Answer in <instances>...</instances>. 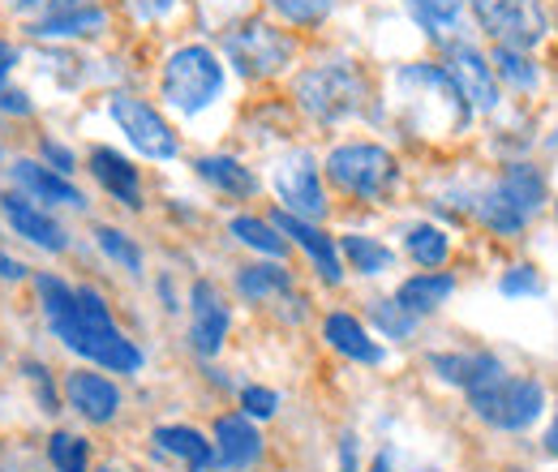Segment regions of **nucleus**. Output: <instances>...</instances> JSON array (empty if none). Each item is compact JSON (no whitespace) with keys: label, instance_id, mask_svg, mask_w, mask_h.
Returning <instances> with one entry per match:
<instances>
[{"label":"nucleus","instance_id":"f257e3e1","mask_svg":"<svg viewBox=\"0 0 558 472\" xmlns=\"http://www.w3.org/2000/svg\"><path fill=\"white\" fill-rule=\"evenodd\" d=\"M35 288H39V310L52 327V336L61 339L70 352H77L82 361H95L99 370H112V374H138L142 370V348L134 339H125V331L112 323V310L108 301L95 292V288H70L61 275H35Z\"/></svg>","mask_w":558,"mask_h":472},{"label":"nucleus","instance_id":"f03ea898","mask_svg":"<svg viewBox=\"0 0 558 472\" xmlns=\"http://www.w3.org/2000/svg\"><path fill=\"white\" fill-rule=\"evenodd\" d=\"M396 86H400V104H404L409 121L425 134H456L473 117V108L464 104V95L456 90L447 69L425 65V61L404 65L396 73Z\"/></svg>","mask_w":558,"mask_h":472},{"label":"nucleus","instance_id":"7ed1b4c3","mask_svg":"<svg viewBox=\"0 0 558 472\" xmlns=\"http://www.w3.org/2000/svg\"><path fill=\"white\" fill-rule=\"evenodd\" d=\"M159 95L172 112L198 117L223 95V61L210 52L207 44H185L163 61Z\"/></svg>","mask_w":558,"mask_h":472},{"label":"nucleus","instance_id":"20e7f679","mask_svg":"<svg viewBox=\"0 0 558 472\" xmlns=\"http://www.w3.org/2000/svg\"><path fill=\"white\" fill-rule=\"evenodd\" d=\"M292 95H296V104L314 121L340 125V121H349V117H356L365 108L369 90H365V77H361V69L352 65V61H323V65L305 69L292 82Z\"/></svg>","mask_w":558,"mask_h":472},{"label":"nucleus","instance_id":"39448f33","mask_svg":"<svg viewBox=\"0 0 558 472\" xmlns=\"http://www.w3.org/2000/svg\"><path fill=\"white\" fill-rule=\"evenodd\" d=\"M327 177L336 190L361 203H383L400 185V164L378 142H344L327 155Z\"/></svg>","mask_w":558,"mask_h":472},{"label":"nucleus","instance_id":"423d86ee","mask_svg":"<svg viewBox=\"0 0 558 472\" xmlns=\"http://www.w3.org/2000/svg\"><path fill=\"white\" fill-rule=\"evenodd\" d=\"M469 404H473V412H477L486 425L515 434V429H529V425L542 416V408H546V387L533 383V378L498 374L494 383L469 391Z\"/></svg>","mask_w":558,"mask_h":472},{"label":"nucleus","instance_id":"0eeeda50","mask_svg":"<svg viewBox=\"0 0 558 472\" xmlns=\"http://www.w3.org/2000/svg\"><path fill=\"white\" fill-rule=\"evenodd\" d=\"M223 52L241 77H276L292 61V39L271 22L250 17L223 35Z\"/></svg>","mask_w":558,"mask_h":472},{"label":"nucleus","instance_id":"6e6552de","mask_svg":"<svg viewBox=\"0 0 558 472\" xmlns=\"http://www.w3.org/2000/svg\"><path fill=\"white\" fill-rule=\"evenodd\" d=\"M477 26L486 31L494 44L502 48H537L550 31V17H546V4L542 0H469Z\"/></svg>","mask_w":558,"mask_h":472},{"label":"nucleus","instance_id":"1a4fd4ad","mask_svg":"<svg viewBox=\"0 0 558 472\" xmlns=\"http://www.w3.org/2000/svg\"><path fill=\"white\" fill-rule=\"evenodd\" d=\"M108 117L117 121V130L130 137V146L138 155H146V159H177L181 142L172 134V125L150 104H142L138 95H112L108 99Z\"/></svg>","mask_w":558,"mask_h":472},{"label":"nucleus","instance_id":"9d476101","mask_svg":"<svg viewBox=\"0 0 558 472\" xmlns=\"http://www.w3.org/2000/svg\"><path fill=\"white\" fill-rule=\"evenodd\" d=\"M276 194L288 215L301 219H323L327 215V194H323V172L310 150H292L276 164Z\"/></svg>","mask_w":558,"mask_h":472},{"label":"nucleus","instance_id":"9b49d317","mask_svg":"<svg viewBox=\"0 0 558 472\" xmlns=\"http://www.w3.org/2000/svg\"><path fill=\"white\" fill-rule=\"evenodd\" d=\"M442 69L451 73L456 90L464 95V104H469L473 112H494V108H498V77H494V65H489L469 39L447 48V65Z\"/></svg>","mask_w":558,"mask_h":472},{"label":"nucleus","instance_id":"f8f14e48","mask_svg":"<svg viewBox=\"0 0 558 472\" xmlns=\"http://www.w3.org/2000/svg\"><path fill=\"white\" fill-rule=\"evenodd\" d=\"M228 327H232V314H228L219 288L198 279L190 288V348L198 356H215L223 348V339H228Z\"/></svg>","mask_w":558,"mask_h":472},{"label":"nucleus","instance_id":"ddd939ff","mask_svg":"<svg viewBox=\"0 0 558 472\" xmlns=\"http://www.w3.org/2000/svg\"><path fill=\"white\" fill-rule=\"evenodd\" d=\"M0 215H4V223L13 228V237H22V241H31V245H39V250H48V254H65L70 250V232L44 210V206H35L26 194H4L0 198Z\"/></svg>","mask_w":558,"mask_h":472},{"label":"nucleus","instance_id":"4468645a","mask_svg":"<svg viewBox=\"0 0 558 472\" xmlns=\"http://www.w3.org/2000/svg\"><path fill=\"white\" fill-rule=\"evenodd\" d=\"M263 460V434L245 412H228L215 421V469L245 472Z\"/></svg>","mask_w":558,"mask_h":472},{"label":"nucleus","instance_id":"2eb2a0df","mask_svg":"<svg viewBox=\"0 0 558 472\" xmlns=\"http://www.w3.org/2000/svg\"><path fill=\"white\" fill-rule=\"evenodd\" d=\"M271 223L310 254V263H314L323 283H340V279H344V258H340L336 237H327L318 223H310V219H301V215H288V210H276Z\"/></svg>","mask_w":558,"mask_h":472},{"label":"nucleus","instance_id":"dca6fc26","mask_svg":"<svg viewBox=\"0 0 558 472\" xmlns=\"http://www.w3.org/2000/svg\"><path fill=\"white\" fill-rule=\"evenodd\" d=\"M104 31H108V9L95 0H73V4L39 13V22H31L35 39H95Z\"/></svg>","mask_w":558,"mask_h":472},{"label":"nucleus","instance_id":"f3484780","mask_svg":"<svg viewBox=\"0 0 558 472\" xmlns=\"http://www.w3.org/2000/svg\"><path fill=\"white\" fill-rule=\"evenodd\" d=\"M13 185H17L31 203L86 210V194L73 185L70 177L52 172V168H48V164H39V159H13Z\"/></svg>","mask_w":558,"mask_h":472},{"label":"nucleus","instance_id":"a211bd4d","mask_svg":"<svg viewBox=\"0 0 558 472\" xmlns=\"http://www.w3.org/2000/svg\"><path fill=\"white\" fill-rule=\"evenodd\" d=\"M65 400L77 416H86L90 425H108L121 412V391L112 378L95 374V370H73L65 374Z\"/></svg>","mask_w":558,"mask_h":472},{"label":"nucleus","instance_id":"6ab92c4d","mask_svg":"<svg viewBox=\"0 0 558 472\" xmlns=\"http://www.w3.org/2000/svg\"><path fill=\"white\" fill-rule=\"evenodd\" d=\"M404 4L425 31V39H434L438 48L469 39V0H404Z\"/></svg>","mask_w":558,"mask_h":472},{"label":"nucleus","instance_id":"aec40b11","mask_svg":"<svg viewBox=\"0 0 558 472\" xmlns=\"http://www.w3.org/2000/svg\"><path fill=\"white\" fill-rule=\"evenodd\" d=\"M429 370H434L442 383L464 387V391H477V387L494 383L498 374H507L502 361L489 356V352H434V356H429Z\"/></svg>","mask_w":558,"mask_h":472},{"label":"nucleus","instance_id":"412c9836","mask_svg":"<svg viewBox=\"0 0 558 472\" xmlns=\"http://www.w3.org/2000/svg\"><path fill=\"white\" fill-rule=\"evenodd\" d=\"M90 177H95L121 206H130V210L142 206L138 168H134L125 155H117L112 146H95V150H90Z\"/></svg>","mask_w":558,"mask_h":472},{"label":"nucleus","instance_id":"4be33fe9","mask_svg":"<svg viewBox=\"0 0 558 472\" xmlns=\"http://www.w3.org/2000/svg\"><path fill=\"white\" fill-rule=\"evenodd\" d=\"M150 443H155L159 456L181 460L190 472H207L210 464H215V443H207L194 425H159V429L150 434Z\"/></svg>","mask_w":558,"mask_h":472},{"label":"nucleus","instance_id":"5701e85b","mask_svg":"<svg viewBox=\"0 0 558 472\" xmlns=\"http://www.w3.org/2000/svg\"><path fill=\"white\" fill-rule=\"evenodd\" d=\"M469 210L486 223L489 232H498V237H520L524 223H529V215H524V210L515 206V198L502 190V181H494L486 190L469 194Z\"/></svg>","mask_w":558,"mask_h":472},{"label":"nucleus","instance_id":"b1692460","mask_svg":"<svg viewBox=\"0 0 558 472\" xmlns=\"http://www.w3.org/2000/svg\"><path fill=\"white\" fill-rule=\"evenodd\" d=\"M323 336L327 343L340 352V356H349L356 365H383V343L378 339H369V331L352 318V314H327V323H323Z\"/></svg>","mask_w":558,"mask_h":472},{"label":"nucleus","instance_id":"393cba45","mask_svg":"<svg viewBox=\"0 0 558 472\" xmlns=\"http://www.w3.org/2000/svg\"><path fill=\"white\" fill-rule=\"evenodd\" d=\"M451 292H456V279H451L447 270H421V275L404 279V283L396 288V305L409 310L413 318H425V314L442 310Z\"/></svg>","mask_w":558,"mask_h":472},{"label":"nucleus","instance_id":"a878e982","mask_svg":"<svg viewBox=\"0 0 558 472\" xmlns=\"http://www.w3.org/2000/svg\"><path fill=\"white\" fill-rule=\"evenodd\" d=\"M194 168H198V177L207 181L210 190H219V194H228V198H254V194H258L254 168H245V164L232 159V155H203Z\"/></svg>","mask_w":558,"mask_h":472},{"label":"nucleus","instance_id":"bb28decb","mask_svg":"<svg viewBox=\"0 0 558 472\" xmlns=\"http://www.w3.org/2000/svg\"><path fill=\"white\" fill-rule=\"evenodd\" d=\"M236 292L245 301H276V296H288L292 292V275L283 267H267V263H254V267L236 270Z\"/></svg>","mask_w":558,"mask_h":472},{"label":"nucleus","instance_id":"cd10ccee","mask_svg":"<svg viewBox=\"0 0 558 472\" xmlns=\"http://www.w3.org/2000/svg\"><path fill=\"white\" fill-rule=\"evenodd\" d=\"M498 181H502V190L515 198V206H520L529 219H533V215L542 210V203H546V177H542L533 164H511Z\"/></svg>","mask_w":558,"mask_h":472},{"label":"nucleus","instance_id":"c85d7f7f","mask_svg":"<svg viewBox=\"0 0 558 472\" xmlns=\"http://www.w3.org/2000/svg\"><path fill=\"white\" fill-rule=\"evenodd\" d=\"M228 232H232L241 245H250V250H258V254H267V258H283V254H288V241H283V232H279L271 219L236 215V219L228 223Z\"/></svg>","mask_w":558,"mask_h":472},{"label":"nucleus","instance_id":"c756f323","mask_svg":"<svg viewBox=\"0 0 558 472\" xmlns=\"http://www.w3.org/2000/svg\"><path fill=\"white\" fill-rule=\"evenodd\" d=\"M404 250H409V258L425 270H438L447 263V254H451V241H447V232L438 228V223H413L409 232H404Z\"/></svg>","mask_w":558,"mask_h":472},{"label":"nucleus","instance_id":"7c9ffc66","mask_svg":"<svg viewBox=\"0 0 558 472\" xmlns=\"http://www.w3.org/2000/svg\"><path fill=\"white\" fill-rule=\"evenodd\" d=\"M340 258H349V267L356 270V275H383V270L396 263V254H391L383 241L361 237V232H349V237L340 241Z\"/></svg>","mask_w":558,"mask_h":472},{"label":"nucleus","instance_id":"2f4dec72","mask_svg":"<svg viewBox=\"0 0 558 472\" xmlns=\"http://www.w3.org/2000/svg\"><path fill=\"white\" fill-rule=\"evenodd\" d=\"M494 77L507 82V86H515V90H533L537 77H542V69L529 61V52L498 44V48H494Z\"/></svg>","mask_w":558,"mask_h":472},{"label":"nucleus","instance_id":"473e14b6","mask_svg":"<svg viewBox=\"0 0 558 472\" xmlns=\"http://www.w3.org/2000/svg\"><path fill=\"white\" fill-rule=\"evenodd\" d=\"M48 460L57 472H86L90 469V447H86V438H77L70 429H57L48 438Z\"/></svg>","mask_w":558,"mask_h":472},{"label":"nucleus","instance_id":"72a5a7b5","mask_svg":"<svg viewBox=\"0 0 558 472\" xmlns=\"http://www.w3.org/2000/svg\"><path fill=\"white\" fill-rule=\"evenodd\" d=\"M95 241H99V250H104L121 270L142 275V250L121 232V228H108V223H104V228H95Z\"/></svg>","mask_w":558,"mask_h":472},{"label":"nucleus","instance_id":"f704fd0d","mask_svg":"<svg viewBox=\"0 0 558 472\" xmlns=\"http://www.w3.org/2000/svg\"><path fill=\"white\" fill-rule=\"evenodd\" d=\"M288 26H323L336 13V0H267Z\"/></svg>","mask_w":558,"mask_h":472},{"label":"nucleus","instance_id":"c9c22d12","mask_svg":"<svg viewBox=\"0 0 558 472\" xmlns=\"http://www.w3.org/2000/svg\"><path fill=\"white\" fill-rule=\"evenodd\" d=\"M374 327L387 339H409L417 331V318L409 310H400L396 301H374Z\"/></svg>","mask_w":558,"mask_h":472},{"label":"nucleus","instance_id":"e433bc0d","mask_svg":"<svg viewBox=\"0 0 558 472\" xmlns=\"http://www.w3.org/2000/svg\"><path fill=\"white\" fill-rule=\"evenodd\" d=\"M498 292H502V296H542L546 283H542V275L533 267H511L498 279Z\"/></svg>","mask_w":558,"mask_h":472},{"label":"nucleus","instance_id":"4c0bfd02","mask_svg":"<svg viewBox=\"0 0 558 472\" xmlns=\"http://www.w3.org/2000/svg\"><path fill=\"white\" fill-rule=\"evenodd\" d=\"M241 408H245L250 421H267V416H276L279 396L267 391V387H245V391H241Z\"/></svg>","mask_w":558,"mask_h":472},{"label":"nucleus","instance_id":"58836bf2","mask_svg":"<svg viewBox=\"0 0 558 472\" xmlns=\"http://www.w3.org/2000/svg\"><path fill=\"white\" fill-rule=\"evenodd\" d=\"M22 370H26V378H31V383H35V391H39V408H44V412H61V400H57V387H52L48 370H44L39 361H26Z\"/></svg>","mask_w":558,"mask_h":472},{"label":"nucleus","instance_id":"ea45409f","mask_svg":"<svg viewBox=\"0 0 558 472\" xmlns=\"http://www.w3.org/2000/svg\"><path fill=\"white\" fill-rule=\"evenodd\" d=\"M39 155H44V164H48L52 172H61V177H70L73 168H77V159H73L70 146L52 142V137H44V142H39Z\"/></svg>","mask_w":558,"mask_h":472},{"label":"nucleus","instance_id":"a19ab883","mask_svg":"<svg viewBox=\"0 0 558 472\" xmlns=\"http://www.w3.org/2000/svg\"><path fill=\"white\" fill-rule=\"evenodd\" d=\"M0 112H9V117H31L35 104L26 99V90H17V86H9V77H0Z\"/></svg>","mask_w":558,"mask_h":472},{"label":"nucleus","instance_id":"79ce46f5","mask_svg":"<svg viewBox=\"0 0 558 472\" xmlns=\"http://www.w3.org/2000/svg\"><path fill=\"white\" fill-rule=\"evenodd\" d=\"M130 9L142 22H159V17H168L177 9V0H130Z\"/></svg>","mask_w":558,"mask_h":472},{"label":"nucleus","instance_id":"37998d69","mask_svg":"<svg viewBox=\"0 0 558 472\" xmlns=\"http://www.w3.org/2000/svg\"><path fill=\"white\" fill-rule=\"evenodd\" d=\"M61 4H73V0H13V13L31 17V13H48V9H61Z\"/></svg>","mask_w":558,"mask_h":472},{"label":"nucleus","instance_id":"c03bdc74","mask_svg":"<svg viewBox=\"0 0 558 472\" xmlns=\"http://www.w3.org/2000/svg\"><path fill=\"white\" fill-rule=\"evenodd\" d=\"M340 472H361V464H356V434L340 438Z\"/></svg>","mask_w":558,"mask_h":472},{"label":"nucleus","instance_id":"a18cd8bd","mask_svg":"<svg viewBox=\"0 0 558 472\" xmlns=\"http://www.w3.org/2000/svg\"><path fill=\"white\" fill-rule=\"evenodd\" d=\"M0 279H13V283H17V279H26V267H22L17 258H9V254H0Z\"/></svg>","mask_w":558,"mask_h":472},{"label":"nucleus","instance_id":"49530a36","mask_svg":"<svg viewBox=\"0 0 558 472\" xmlns=\"http://www.w3.org/2000/svg\"><path fill=\"white\" fill-rule=\"evenodd\" d=\"M13 65H17V48L0 39V77H9V69H13Z\"/></svg>","mask_w":558,"mask_h":472},{"label":"nucleus","instance_id":"de8ad7c7","mask_svg":"<svg viewBox=\"0 0 558 472\" xmlns=\"http://www.w3.org/2000/svg\"><path fill=\"white\" fill-rule=\"evenodd\" d=\"M546 451H555L558 456V416L550 421V429H546Z\"/></svg>","mask_w":558,"mask_h":472},{"label":"nucleus","instance_id":"09e8293b","mask_svg":"<svg viewBox=\"0 0 558 472\" xmlns=\"http://www.w3.org/2000/svg\"><path fill=\"white\" fill-rule=\"evenodd\" d=\"M369 472H391V451H383V456L374 460V469H369Z\"/></svg>","mask_w":558,"mask_h":472}]
</instances>
